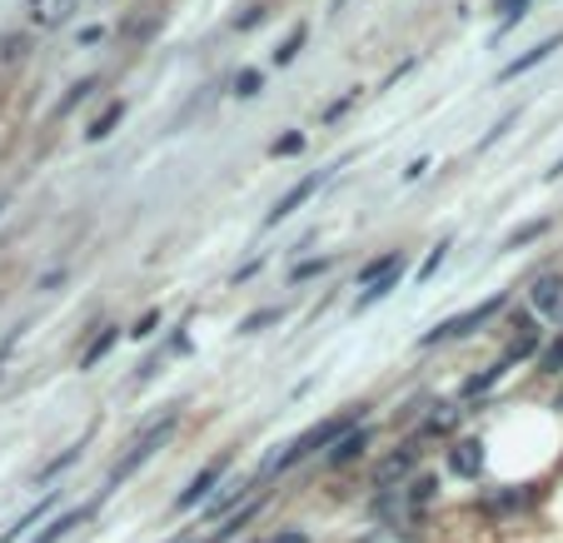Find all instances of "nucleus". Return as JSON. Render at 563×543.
Listing matches in <instances>:
<instances>
[{
  "label": "nucleus",
  "mask_w": 563,
  "mask_h": 543,
  "mask_svg": "<svg viewBox=\"0 0 563 543\" xmlns=\"http://www.w3.org/2000/svg\"><path fill=\"white\" fill-rule=\"evenodd\" d=\"M364 409L369 404H349L345 414H335V419H325V425H315V429H304L300 439H290L284 444V454H270L260 464V478H270V474H290L300 459H309V454H319V449H335L345 434H354L359 429V419H364Z\"/></svg>",
  "instance_id": "nucleus-1"
},
{
  "label": "nucleus",
  "mask_w": 563,
  "mask_h": 543,
  "mask_svg": "<svg viewBox=\"0 0 563 543\" xmlns=\"http://www.w3.org/2000/svg\"><path fill=\"white\" fill-rule=\"evenodd\" d=\"M235 95L239 100H255V95H260V70H239V76H235Z\"/></svg>",
  "instance_id": "nucleus-27"
},
{
  "label": "nucleus",
  "mask_w": 563,
  "mask_h": 543,
  "mask_svg": "<svg viewBox=\"0 0 563 543\" xmlns=\"http://www.w3.org/2000/svg\"><path fill=\"white\" fill-rule=\"evenodd\" d=\"M174 429H180V409H170V414H165V419H155V425H145L140 434H135L131 454H125L115 468H110V484H105V489H115V484H125V478H131L140 464H150V459L160 454L165 444H170V434H174Z\"/></svg>",
  "instance_id": "nucleus-2"
},
{
  "label": "nucleus",
  "mask_w": 563,
  "mask_h": 543,
  "mask_svg": "<svg viewBox=\"0 0 563 543\" xmlns=\"http://www.w3.org/2000/svg\"><path fill=\"white\" fill-rule=\"evenodd\" d=\"M539 374H549V380H559V374H563V339H553V344L543 349V359H539Z\"/></svg>",
  "instance_id": "nucleus-26"
},
{
  "label": "nucleus",
  "mask_w": 563,
  "mask_h": 543,
  "mask_svg": "<svg viewBox=\"0 0 563 543\" xmlns=\"http://www.w3.org/2000/svg\"><path fill=\"white\" fill-rule=\"evenodd\" d=\"M0 210H5V205H0Z\"/></svg>",
  "instance_id": "nucleus-41"
},
{
  "label": "nucleus",
  "mask_w": 563,
  "mask_h": 543,
  "mask_svg": "<svg viewBox=\"0 0 563 543\" xmlns=\"http://www.w3.org/2000/svg\"><path fill=\"white\" fill-rule=\"evenodd\" d=\"M399 280H404V270H399V274H390V280H380V284H369V290L354 299V315H359V309H369V305H380L384 294H394V290H399Z\"/></svg>",
  "instance_id": "nucleus-20"
},
{
  "label": "nucleus",
  "mask_w": 563,
  "mask_h": 543,
  "mask_svg": "<svg viewBox=\"0 0 563 543\" xmlns=\"http://www.w3.org/2000/svg\"><path fill=\"white\" fill-rule=\"evenodd\" d=\"M270 543H309V533H300V529H290V533H274Z\"/></svg>",
  "instance_id": "nucleus-36"
},
{
  "label": "nucleus",
  "mask_w": 563,
  "mask_h": 543,
  "mask_svg": "<svg viewBox=\"0 0 563 543\" xmlns=\"http://www.w3.org/2000/svg\"><path fill=\"white\" fill-rule=\"evenodd\" d=\"M449 468H454L459 478H478V468H484V444H478V439H459V444L449 449Z\"/></svg>",
  "instance_id": "nucleus-9"
},
{
  "label": "nucleus",
  "mask_w": 563,
  "mask_h": 543,
  "mask_svg": "<svg viewBox=\"0 0 563 543\" xmlns=\"http://www.w3.org/2000/svg\"><path fill=\"white\" fill-rule=\"evenodd\" d=\"M529 299H533V309L539 315H549V319H559L563 315V274H539V280L529 284Z\"/></svg>",
  "instance_id": "nucleus-7"
},
{
  "label": "nucleus",
  "mask_w": 563,
  "mask_h": 543,
  "mask_svg": "<svg viewBox=\"0 0 563 543\" xmlns=\"http://www.w3.org/2000/svg\"><path fill=\"white\" fill-rule=\"evenodd\" d=\"M459 414L464 409H454V404H433V414H424V434H454Z\"/></svg>",
  "instance_id": "nucleus-18"
},
{
  "label": "nucleus",
  "mask_w": 563,
  "mask_h": 543,
  "mask_svg": "<svg viewBox=\"0 0 563 543\" xmlns=\"http://www.w3.org/2000/svg\"><path fill=\"white\" fill-rule=\"evenodd\" d=\"M329 264H335V254H319V260H300V264L290 270V280H294V284H300V280H315V274H325Z\"/></svg>",
  "instance_id": "nucleus-25"
},
{
  "label": "nucleus",
  "mask_w": 563,
  "mask_h": 543,
  "mask_svg": "<svg viewBox=\"0 0 563 543\" xmlns=\"http://www.w3.org/2000/svg\"><path fill=\"white\" fill-rule=\"evenodd\" d=\"M86 519H90V509H70V513H60V519H50V523H45V529L35 533L31 543H60L70 529H80V523H86Z\"/></svg>",
  "instance_id": "nucleus-14"
},
{
  "label": "nucleus",
  "mask_w": 563,
  "mask_h": 543,
  "mask_svg": "<svg viewBox=\"0 0 563 543\" xmlns=\"http://www.w3.org/2000/svg\"><path fill=\"white\" fill-rule=\"evenodd\" d=\"M514 120H519V115H504V120H498V125H494V131H488V135H484V140H478V150H488V145H494V140H498V135H504V131H509V125H514Z\"/></svg>",
  "instance_id": "nucleus-32"
},
{
  "label": "nucleus",
  "mask_w": 563,
  "mask_h": 543,
  "mask_svg": "<svg viewBox=\"0 0 563 543\" xmlns=\"http://www.w3.org/2000/svg\"><path fill=\"white\" fill-rule=\"evenodd\" d=\"M249 489H255L249 478H225V494H215V499L205 504V519H219V513H229V509H235L239 499H245Z\"/></svg>",
  "instance_id": "nucleus-13"
},
{
  "label": "nucleus",
  "mask_w": 563,
  "mask_h": 543,
  "mask_svg": "<svg viewBox=\"0 0 563 543\" xmlns=\"http://www.w3.org/2000/svg\"><path fill=\"white\" fill-rule=\"evenodd\" d=\"M300 150H304V135H284V140H274V145H270L274 160H280V155H300Z\"/></svg>",
  "instance_id": "nucleus-30"
},
{
  "label": "nucleus",
  "mask_w": 563,
  "mask_h": 543,
  "mask_svg": "<svg viewBox=\"0 0 563 543\" xmlns=\"http://www.w3.org/2000/svg\"><path fill=\"white\" fill-rule=\"evenodd\" d=\"M260 21H264V5H255V11H249V15H239L235 25H239V31H249V25H260Z\"/></svg>",
  "instance_id": "nucleus-34"
},
{
  "label": "nucleus",
  "mask_w": 563,
  "mask_h": 543,
  "mask_svg": "<svg viewBox=\"0 0 563 543\" xmlns=\"http://www.w3.org/2000/svg\"><path fill=\"white\" fill-rule=\"evenodd\" d=\"M76 459H80V444H76V449H66V454L55 459V464H45V474H41V484H50V478H55V474H60V468H66V464H76Z\"/></svg>",
  "instance_id": "nucleus-29"
},
{
  "label": "nucleus",
  "mask_w": 563,
  "mask_h": 543,
  "mask_svg": "<svg viewBox=\"0 0 563 543\" xmlns=\"http://www.w3.org/2000/svg\"><path fill=\"white\" fill-rule=\"evenodd\" d=\"M120 120H125V100H110L105 110H100L95 120H90V131H86V140H105L110 131H115Z\"/></svg>",
  "instance_id": "nucleus-19"
},
{
  "label": "nucleus",
  "mask_w": 563,
  "mask_h": 543,
  "mask_svg": "<svg viewBox=\"0 0 563 543\" xmlns=\"http://www.w3.org/2000/svg\"><path fill=\"white\" fill-rule=\"evenodd\" d=\"M90 90H95V76H86V80H80V86H70V95L60 100V110H70V105H76V100H86Z\"/></svg>",
  "instance_id": "nucleus-31"
},
{
  "label": "nucleus",
  "mask_w": 563,
  "mask_h": 543,
  "mask_svg": "<svg viewBox=\"0 0 563 543\" xmlns=\"http://www.w3.org/2000/svg\"><path fill=\"white\" fill-rule=\"evenodd\" d=\"M504 309V294H494V299H484V305H474V309H464V315H454V319H444L439 329H429V335L419 339L424 349L429 344H444V339H464V335H474V329H484L488 319Z\"/></svg>",
  "instance_id": "nucleus-4"
},
{
  "label": "nucleus",
  "mask_w": 563,
  "mask_h": 543,
  "mask_svg": "<svg viewBox=\"0 0 563 543\" xmlns=\"http://www.w3.org/2000/svg\"><path fill=\"white\" fill-rule=\"evenodd\" d=\"M559 174H563V160H559V165H553V170H549V174H543V180H559Z\"/></svg>",
  "instance_id": "nucleus-40"
},
{
  "label": "nucleus",
  "mask_w": 563,
  "mask_h": 543,
  "mask_svg": "<svg viewBox=\"0 0 563 543\" xmlns=\"http://www.w3.org/2000/svg\"><path fill=\"white\" fill-rule=\"evenodd\" d=\"M155 325H160V315H155V309H150V315H145V319H140V325H135V339H145V335H150V329H155Z\"/></svg>",
  "instance_id": "nucleus-35"
},
{
  "label": "nucleus",
  "mask_w": 563,
  "mask_h": 543,
  "mask_svg": "<svg viewBox=\"0 0 563 543\" xmlns=\"http://www.w3.org/2000/svg\"><path fill=\"white\" fill-rule=\"evenodd\" d=\"M55 504H60V494H45V499H41V504H35V509H25V513H21V519H15V523H11V529L0 533V543H15V539H21V533H31V529H35V523H41V519H45V513H50V509H55Z\"/></svg>",
  "instance_id": "nucleus-12"
},
{
  "label": "nucleus",
  "mask_w": 563,
  "mask_h": 543,
  "mask_svg": "<svg viewBox=\"0 0 563 543\" xmlns=\"http://www.w3.org/2000/svg\"><path fill=\"white\" fill-rule=\"evenodd\" d=\"M115 339H120V325H105V329H100V335L90 339V349L80 354V370H95L100 359H105L110 349H115Z\"/></svg>",
  "instance_id": "nucleus-17"
},
{
  "label": "nucleus",
  "mask_w": 563,
  "mask_h": 543,
  "mask_svg": "<svg viewBox=\"0 0 563 543\" xmlns=\"http://www.w3.org/2000/svg\"><path fill=\"white\" fill-rule=\"evenodd\" d=\"M11 344H15V335L5 339V344H0V370H5V354H11Z\"/></svg>",
  "instance_id": "nucleus-39"
},
{
  "label": "nucleus",
  "mask_w": 563,
  "mask_h": 543,
  "mask_svg": "<svg viewBox=\"0 0 563 543\" xmlns=\"http://www.w3.org/2000/svg\"><path fill=\"white\" fill-rule=\"evenodd\" d=\"M280 319H284V309H280V305H270V309H260V315L239 319V335H260L264 325H280Z\"/></svg>",
  "instance_id": "nucleus-22"
},
{
  "label": "nucleus",
  "mask_w": 563,
  "mask_h": 543,
  "mask_svg": "<svg viewBox=\"0 0 563 543\" xmlns=\"http://www.w3.org/2000/svg\"><path fill=\"white\" fill-rule=\"evenodd\" d=\"M543 229H549V219H533V225H523V229H519V235H514V239H509V250H519V245H529V239H539V235H543Z\"/></svg>",
  "instance_id": "nucleus-28"
},
{
  "label": "nucleus",
  "mask_w": 563,
  "mask_h": 543,
  "mask_svg": "<svg viewBox=\"0 0 563 543\" xmlns=\"http://www.w3.org/2000/svg\"><path fill=\"white\" fill-rule=\"evenodd\" d=\"M354 543H424V539L409 523H380V529H369L364 539H354Z\"/></svg>",
  "instance_id": "nucleus-16"
},
{
  "label": "nucleus",
  "mask_w": 563,
  "mask_h": 543,
  "mask_svg": "<svg viewBox=\"0 0 563 543\" xmlns=\"http://www.w3.org/2000/svg\"><path fill=\"white\" fill-rule=\"evenodd\" d=\"M374 489L380 494H394V489H404L409 478H419V444H399V449H390V454L374 464Z\"/></svg>",
  "instance_id": "nucleus-3"
},
{
  "label": "nucleus",
  "mask_w": 563,
  "mask_h": 543,
  "mask_svg": "<svg viewBox=\"0 0 563 543\" xmlns=\"http://www.w3.org/2000/svg\"><path fill=\"white\" fill-rule=\"evenodd\" d=\"M15 55H25V35H11V41H5V55H0V60H15Z\"/></svg>",
  "instance_id": "nucleus-33"
},
{
  "label": "nucleus",
  "mask_w": 563,
  "mask_h": 543,
  "mask_svg": "<svg viewBox=\"0 0 563 543\" xmlns=\"http://www.w3.org/2000/svg\"><path fill=\"white\" fill-rule=\"evenodd\" d=\"M424 170H429V155H419V160H414V165H409V170H404V180H419V174H424Z\"/></svg>",
  "instance_id": "nucleus-37"
},
{
  "label": "nucleus",
  "mask_w": 563,
  "mask_h": 543,
  "mask_svg": "<svg viewBox=\"0 0 563 543\" xmlns=\"http://www.w3.org/2000/svg\"><path fill=\"white\" fill-rule=\"evenodd\" d=\"M509 370H514V359H509V354H504V359H498V364H494V370L474 374V380H469V384H464V399H478V394H488V389H494V384H498V380H504V374H509Z\"/></svg>",
  "instance_id": "nucleus-15"
},
{
  "label": "nucleus",
  "mask_w": 563,
  "mask_h": 543,
  "mask_svg": "<svg viewBox=\"0 0 563 543\" xmlns=\"http://www.w3.org/2000/svg\"><path fill=\"white\" fill-rule=\"evenodd\" d=\"M494 5H498V11H504V25H498V35H504V31H514V25H519L523 15H529V5H533V0H494Z\"/></svg>",
  "instance_id": "nucleus-21"
},
{
  "label": "nucleus",
  "mask_w": 563,
  "mask_h": 543,
  "mask_svg": "<svg viewBox=\"0 0 563 543\" xmlns=\"http://www.w3.org/2000/svg\"><path fill=\"white\" fill-rule=\"evenodd\" d=\"M329 180H335V170H315V174H304V180H294V185L284 190L280 200H274V210H270V215H264V229H274V225H280V219H290L294 210H300L309 195H319V190H325Z\"/></svg>",
  "instance_id": "nucleus-6"
},
{
  "label": "nucleus",
  "mask_w": 563,
  "mask_h": 543,
  "mask_svg": "<svg viewBox=\"0 0 563 543\" xmlns=\"http://www.w3.org/2000/svg\"><path fill=\"white\" fill-rule=\"evenodd\" d=\"M364 449H369V429H354V434H345L335 449H329L325 464L329 468H345V464H354V459H364Z\"/></svg>",
  "instance_id": "nucleus-11"
},
{
  "label": "nucleus",
  "mask_w": 563,
  "mask_h": 543,
  "mask_svg": "<svg viewBox=\"0 0 563 543\" xmlns=\"http://www.w3.org/2000/svg\"><path fill=\"white\" fill-rule=\"evenodd\" d=\"M264 509V499H249L245 504V509H239V513H229V519L225 523H219V529L215 533H210V539L205 543H229V539H239V533H245L249 529V523H255V513H260Z\"/></svg>",
  "instance_id": "nucleus-10"
},
{
  "label": "nucleus",
  "mask_w": 563,
  "mask_h": 543,
  "mask_svg": "<svg viewBox=\"0 0 563 543\" xmlns=\"http://www.w3.org/2000/svg\"><path fill=\"white\" fill-rule=\"evenodd\" d=\"M559 45H563V35H549V41H539V45H533V50H523L519 60H509V66L498 70V86H509V80L529 76V70H533V66H543V60H549V55L559 50Z\"/></svg>",
  "instance_id": "nucleus-8"
},
{
  "label": "nucleus",
  "mask_w": 563,
  "mask_h": 543,
  "mask_svg": "<svg viewBox=\"0 0 563 543\" xmlns=\"http://www.w3.org/2000/svg\"><path fill=\"white\" fill-rule=\"evenodd\" d=\"M304 35H309V25H294V31H290V41H284V45H280V50H274V66H290L294 55H300Z\"/></svg>",
  "instance_id": "nucleus-24"
},
{
  "label": "nucleus",
  "mask_w": 563,
  "mask_h": 543,
  "mask_svg": "<svg viewBox=\"0 0 563 543\" xmlns=\"http://www.w3.org/2000/svg\"><path fill=\"white\" fill-rule=\"evenodd\" d=\"M225 474H229V454L210 459V464L200 468V474L190 478V484H184L180 494H174V513L195 509V504H210V499H215V484H225Z\"/></svg>",
  "instance_id": "nucleus-5"
},
{
  "label": "nucleus",
  "mask_w": 563,
  "mask_h": 543,
  "mask_svg": "<svg viewBox=\"0 0 563 543\" xmlns=\"http://www.w3.org/2000/svg\"><path fill=\"white\" fill-rule=\"evenodd\" d=\"M449 245H454V239H439V245H433V250H429V260L419 264V284H429L433 274H439V264L449 260Z\"/></svg>",
  "instance_id": "nucleus-23"
},
{
  "label": "nucleus",
  "mask_w": 563,
  "mask_h": 543,
  "mask_svg": "<svg viewBox=\"0 0 563 543\" xmlns=\"http://www.w3.org/2000/svg\"><path fill=\"white\" fill-rule=\"evenodd\" d=\"M100 35H105V31H100V25H86V31H80V45H95Z\"/></svg>",
  "instance_id": "nucleus-38"
}]
</instances>
